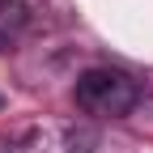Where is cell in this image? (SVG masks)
I'll return each mask as SVG.
<instances>
[{"instance_id":"6da1fadb","label":"cell","mask_w":153,"mask_h":153,"mask_svg":"<svg viewBox=\"0 0 153 153\" xmlns=\"http://www.w3.org/2000/svg\"><path fill=\"white\" fill-rule=\"evenodd\" d=\"M140 102V85L119 68H89L76 81V106L94 119H119Z\"/></svg>"}]
</instances>
